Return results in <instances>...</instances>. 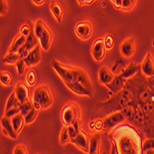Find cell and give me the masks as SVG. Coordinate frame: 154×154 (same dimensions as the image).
<instances>
[{"instance_id": "74e56055", "label": "cell", "mask_w": 154, "mask_h": 154, "mask_svg": "<svg viewBox=\"0 0 154 154\" xmlns=\"http://www.w3.org/2000/svg\"><path fill=\"white\" fill-rule=\"evenodd\" d=\"M18 53H19V54L20 55V57L24 59L25 57H28V54H29V53H30V50L28 49V47H27V45H26V44H25V45H23L19 49Z\"/></svg>"}, {"instance_id": "8992f818", "label": "cell", "mask_w": 154, "mask_h": 154, "mask_svg": "<svg viewBox=\"0 0 154 154\" xmlns=\"http://www.w3.org/2000/svg\"><path fill=\"white\" fill-rule=\"evenodd\" d=\"M127 117L124 115L122 111L116 112V113H113L112 115L106 116L103 120V130H110L116 127L117 125L123 123Z\"/></svg>"}, {"instance_id": "e0dca14e", "label": "cell", "mask_w": 154, "mask_h": 154, "mask_svg": "<svg viewBox=\"0 0 154 154\" xmlns=\"http://www.w3.org/2000/svg\"><path fill=\"white\" fill-rule=\"evenodd\" d=\"M115 77L116 76L113 74V72H112L110 69L105 66H102L99 69V81L101 84H103V85H104V86L108 85L109 83H111L112 81H113Z\"/></svg>"}, {"instance_id": "cb8c5ba5", "label": "cell", "mask_w": 154, "mask_h": 154, "mask_svg": "<svg viewBox=\"0 0 154 154\" xmlns=\"http://www.w3.org/2000/svg\"><path fill=\"white\" fill-rule=\"evenodd\" d=\"M38 43H40L35 32H34V28L32 29V32L27 36V40H26V45L28 47L30 51L34 49L37 45H38Z\"/></svg>"}, {"instance_id": "e575fe53", "label": "cell", "mask_w": 154, "mask_h": 154, "mask_svg": "<svg viewBox=\"0 0 154 154\" xmlns=\"http://www.w3.org/2000/svg\"><path fill=\"white\" fill-rule=\"evenodd\" d=\"M19 113H20V107H14V108L5 112V116H7L8 118H12V117L15 116L16 115H18Z\"/></svg>"}, {"instance_id": "52a82bcc", "label": "cell", "mask_w": 154, "mask_h": 154, "mask_svg": "<svg viewBox=\"0 0 154 154\" xmlns=\"http://www.w3.org/2000/svg\"><path fill=\"white\" fill-rule=\"evenodd\" d=\"M106 46L104 44V38H98L94 41L91 47V55L95 61L101 62L104 59L106 54Z\"/></svg>"}, {"instance_id": "5bb4252c", "label": "cell", "mask_w": 154, "mask_h": 154, "mask_svg": "<svg viewBox=\"0 0 154 154\" xmlns=\"http://www.w3.org/2000/svg\"><path fill=\"white\" fill-rule=\"evenodd\" d=\"M1 125H2V132L6 136L9 137L12 139H16L18 137L19 135L16 133L15 129H14L11 118H8L4 116L1 118Z\"/></svg>"}, {"instance_id": "7a4b0ae2", "label": "cell", "mask_w": 154, "mask_h": 154, "mask_svg": "<svg viewBox=\"0 0 154 154\" xmlns=\"http://www.w3.org/2000/svg\"><path fill=\"white\" fill-rule=\"evenodd\" d=\"M51 65L55 72L61 78L65 85L78 82L82 84L83 86H85L88 90L93 91L91 80L84 69L78 66H67L59 62L57 59H53Z\"/></svg>"}, {"instance_id": "8fae6325", "label": "cell", "mask_w": 154, "mask_h": 154, "mask_svg": "<svg viewBox=\"0 0 154 154\" xmlns=\"http://www.w3.org/2000/svg\"><path fill=\"white\" fill-rule=\"evenodd\" d=\"M141 72L148 79L154 77V59L149 52L146 54V57L141 65Z\"/></svg>"}, {"instance_id": "7c38bea8", "label": "cell", "mask_w": 154, "mask_h": 154, "mask_svg": "<svg viewBox=\"0 0 154 154\" xmlns=\"http://www.w3.org/2000/svg\"><path fill=\"white\" fill-rule=\"evenodd\" d=\"M41 48L42 46L40 45H37L34 49L31 50L29 54H28V57L24 58L25 62L27 63L28 66H37L38 64L41 63L42 61V53H41Z\"/></svg>"}, {"instance_id": "5b68a950", "label": "cell", "mask_w": 154, "mask_h": 154, "mask_svg": "<svg viewBox=\"0 0 154 154\" xmlns=\"http://www.w3.org/2000/svg\"><path fill=\"white\" fill-rule=\"evenodd\" d=\"M80 116H81L80 107L74 103H69L66 104L62 110V114H61L64 125H69L76 122H79Z\"/></svg>"}, {"instance_id": "9a60e30c", "label": "cell", "mask_w": 154, "mask_h": 154, "mask_svg": "<svg viewBox=\"0 0 154 154\" xmlns=\"http://www.w3.org/2000/svg\"><path fill=\"white\" fill-rule=\"evenodd\" d=\"M28 86L29 85H27L26 83L21 82V81L17 83V86L15 88V92L20 104L30 99V91H29V87Z\"/></svg>"}, {"instance_id": "f546056e", "label": "cell", "mask_w": 154, "mask_h": 154, "mask_svg": "<svg viewBox=\"0 0 154 154\" xmlns=\"http://www.w3.org/2000/svg\"><path fill=\"white\" fill-rule=\"evenodd\" d=\"M26 81L30 87H32L35 85V83L37 81V76H36V73L33 69H30V70L28 71V73L26 75Z\"/></svg>"}, {"instance_id": "2e32d148", "label": "cell", "mask_w": 154, "mask_h": 154, "mask_svg": "<svg viewBox=\"0 0 154 154\" xmlns=\"http://www.w3.org/2000/svg\"><path fill=\"white\" fill-rule=\"evenodd\" d=\"M69 90H70L74 94L79 96H84V97H92L93 91L88 90L85 86H83L80 83H71V84H66V85Z\"/></svg>"}, {"instance_id": "d4e9b609", "label": "cell", "mask_w": 154, "mask_h": 154, "mask_svg": "<svg viewBox=\"0 0 154 154\" xmlns=\"http://www.w3.org/2000/svg\"><path fill=\"white\" fill-rule=\"evenodd\" d=\"M20 101H19V99H18V97H17V95H16L15 91H14L11 93V95L8 97V101H7L5 112H6V111H8V110H10V109L14 108V107H20Z\"/></svg>"}, {"instance_id": "277c9868", "label": "cell", "mask_w": 154, "mask_h": 154, "mask_svg": "<svg viewBox=\"0 0 154 154\" xmlns=\"http://www.w3.org/2000/svg\"><path fill=\"white\" fill-rule=\"evenodd\" d=\"M34 32L40 42L42 49H44L45 51H48L51 48L54 36L46 23L44 20H38L34 25Z\"/></svg>"}, {"instance_id": "8d00e7d4", "label": "cell", "mask_w": 154, "mask_h": 154, "mask_svg": "<svg viewBox=\"0 0 154 154\" xmlns=\"http://www.w3.org/2000/svg\"><path fill=\"white\" fill-rule=\"evenodd\" d=\"M8 13V3L7 0H0V15L5 16Z\"/></svg>"}, {"instance_id": "b9f144b4", "label": "cell", "mask_w": 154, "mask_h": 154, "mask_svg": "<svg viewBox=\"0 0 154 154\" xmlns=\"http://www.w3.org/2000/svg\"><path fill=\"white\" fill-rule=\"evenodd\" d=\"M95 0H85V5L89 6V5H91Z\"/></svg>"}, {"instance_id": "ffe728a7", "label": "cell", "mask_w": 154, "mask_h": 154, "mask_svg": "<svg viewBox=\"0 0 154 154\" xmlns=\"http://www.w3.org/2000/svg\"><path fill=\"white\" fill-rule=\"evenodd\" d=\"M102 137L100 133H95L90 137V152L91 154L100 153V146H101Z\"/></svg>"}, {"instance_id": "f1b7e54d", "label": "cell", "mask_w": 154, "mask_h": 154, "mask_svg": "<svg viewBox=\"0 0 154 154\" xmlns=\"http://www.w3.org/2000/svg\"><path fill=\"white\" fill-rule=\"evenodd\" d=\"M39 110H37L34 106H33V108L32 109V111L30 112L29 114H28L27 116H25V122H26V124L27 125H30V124H32V123H33L35 120H36V118H37V116H38V115H39Z\"/></svg>"}, {"instance_id": "30bf717a", "label": "cell", "mask_w": 154, "mask_h": 154, "mask_svg": "<svg viewBox=\"0 0 154 154\" xmlns=\"http://www.w3.org/2000/svg\"><path fill=\"white\" fill-rule=\"evenodd\" d=\"M136 52V43L133 37L125 39L121 46H120V53L125 58H130L135 54Z\"/></svg>"}, {"instance_id": "60d3db41", "label": "cell", "mask_w": 154, "mask_h": 154, "mask_svg": "<svg viewBox=\"0 0 154 154\" xmlns=\"http://www.w3.org/2000/svg\"><path fill=\"white\" fill-rule=\"evenodd\" d=\"M46 2V0H32V3L36 6H42Z\"/></svg>"}, {"instance_id": "f35d334b", "label": "cell", "mask_w": 154, "mask_h": 154, "mask_svg": "<svg viewBox=\"0 0 154 154\" xmlns=\"http://www.w3.org/2000/svg\"><path fill=\"white\" fill-rule=\"evenodd\" d=\"M13 153L14 154H27L28 153V150H27V148L24 145L20 144L15 149H14Z\"/></svg>"}, {"instance_id": "484cf974", "label": "cell", "mask_w": 154, "mask_h": 154, "mask_svg": "<svg viewBox=\"0 0 154 154\" xmlns=\"http://www.w3.org/2000/svg\"><path fill=\"white\" fill-rule=\"evenodd\" d=\"M70 141H71V137H70V134H69L68 127H67V125H64V128H62L61 133H60L59 142L62 145H66V144L69 143Z\"/></svg>"}, {"instance_id": "4fadbf2b", "label": "cell", "mask_w": 154, "mask_h": 154, "mask_svg": "<svg viewBox=\"0 0 154 154\" xmlns=\"http://www.w3.org/2000/svg\"><path fill=\"white\" fill-rule=\"evenodd\" d=\"M128 79H125L124 77H122V75H117L115 77L114 80L112 81L111 83H109L108 85H106V87L115 94H117L119 92H121L125 87V84H127Z\"/></svg>"}, {"instance_id": "d6a6232c", "label": "cell", "mask_w": 154, "mask_h": 154, "mask_svg": "<svg viewBox=\"0 0 154 154\" xmlns=\"http://www.w3.org/2000/svg\"><path fill=\"white\" fill-rule=\"evenodd\" d=\"M142 149H143V153H145L149 149H154V137H149L146 139L143 142Z\"/></svg>"}, {"instance_id": "6da1fadb", "label": "cell", "mask_w": 154, "mask_h": 154, "mask_svg": "<svg viewBox=\"0 0 154 154\" xmlns=\"http://www.w3.org/2000/svg\"><path fill=\"white\" fill-rule=\"evenodd\" d=\"M114 143L112 153L138 154L143 153L141 137L137 129L131 125H124L116 128L109 136Z\"/></svg>"}, {"instance_id": "3957f363", "label": "cell", "mask_w": 154, "mask_h": 154, "mask_svg": "<svg viewBox=\"0 0 154 154\" xmlns=\"http://www.w3.org/2000/svg\"><path fill=\"white\" fill-rule=\"evenodd\" d=\"M32 103L33 106L39 111L48 109L53 105L54 97L50 88L47 85H40L34 90Z\"/></svg>"}, {"instance_id": "d6986e66", "label": "cell", "mask_w": 154, "mask_h": 154, "mask_svg": "<svg viewBox=\"0 0 154 154\" xmlns=\"http://www.w3.org/2000/svg\"><path fill=\"white\" fill-rule=\"evenodd\" d=\"M50 10L53 14V16L57 19L58 23H62L63 15H64V8L63 6L55 0H53L50 4Z\"/></svg>"}, {"instance_id": "603a6c76", "label": "cell", "mask_w": 154, "mask_h": 154, "mask_svg": "<svg viewBox=\"0 0 154 154\" xmlns=\"http://www.w3.org/2000/svg\"><path fill=\"white\" fill-rule=\"evenodd\" d=\"M20 59L21 57L18 52H8V54H7L3 58V63L6 65H16Z\"/></svg>"}, {"instance_id": "ac0fdd59", "label": "cell", "mask_w": 154, "mask_h": 154, "mask_svg": "<svg viewBox=\"0 0 154 154\" xmlns=\"http://www.w3.org/2000/svg\"><path fill=\"white\" fill-rule=\"evenodd\" d=\"M141 71V65H137L136 63H130L121 73L122 77H124L125 79H129L133 77H135L137 73Z\"/></svg>"}, {"instance_id": "83f0119b", "label": "cell", "mask_w": 154, "mask_h": 154, "mask_svg": "<svg viewBox=\"0 0 154 154\" xmlns=\"http://www.w3.org/2000/svg\"><path fill=\"white\" fill-rule=\"evenodd\" d=\"M33 108V103H32V100H28L26 101L25 103H21L20 105V114H22L24 116H27L28 114L30 113L32 111V109Z\"/></svg>"}, {"instance_id": "ba28073f", "label": "cell", "mask_w": 154, "mask_h": 154, "mask_svg": "<svg viewBox=\"0 0 154 154\" xmlns=\"http://www.w3.org/2000/svg\"><path fill=\"white\" fill-rule=\"evenodd\" d=\"M75 32H76V35L80 40L87 41L91 37L92 32H93L92 24L87 20L80 21L75 27Z\"/></svg>"}, {"instance_id": "4dcf8cb0", "label": "cell", "mask_w": 154, "mask_h": 154, "mask_svg": "<svg viewBox=\"0 0 154 154\" xmlns=\"http://www.w3.org/2000/svg\"><path fill=\"white\" fill-rule=\"evenodd\" d=\"M137 4V0H122V8L121 10L124 11H129Z\"/></svg>"}, {"instance_id": "836d02e7", "label": "cell", "mask_w": 154, "mask_h": 154, "mask_svg": "<svg viewBox=\"0 0 154 154\" xmlns=\"http://www.w3.org/2000/svg\"><path fill=\"white\" fill-rule=\"evenodd\" d=\"M16 66H17V70H18V74L20 76H22L24 73H25V70L28 66L27 63L25 62V60L23 58H21L17 64H16Z\"/></svg>"}, {"instance_id": "d590c367", "label": "cell", "mask_w": 154, "mask_h": 154, "mask_svg": "<svg viewBox=\"0 0 154 154\" xmlns=\"http://www.w3.org/2000/svg\"><path fill=\"white\" fill-rule=\"evenodd\" d=\"M32 29L33 28L32 27H31L29 24H23L21 27H20V34H23V35H25L26 37L29 35L31 32H32Z\"/></svg>"}, {"instance_id": "ab89813d", "label": "cell", "mask_w": 154, "mask_h": 154, "mask_svg": "<svg viewBox=\"0 0 154 154\" xmlns=\"http://www.w3.org/2000/svg\"><path fill=\"white\" fill-rule=\"evenodd\" d=\"M68 127V130H69V134H70V137H71V139H73V138H75L78 135H79V131L81 130H79V129H78V128H76L73 125H67Z\"/></svg>"}, {"instance_id": "1f68e13d", "label": "cell", "mask_w": 154, "mask_h": 154, "mask_svg": "<svg viewBox=\"0 0 154 154\" xmlns=\"http://www.w3.org/2000/svg\"><path fill=\"white\" fill-rule=\"evenodd\" d=\"M104 44L106 46L107 50H111L112 48H114L115 46V37L112 33H108L104 37Z\"/></svg>"}, {"instance_id": "7402d4cb", "label": "cell", "mask_w": 154, "mask_h": 154, "mask_svg": "<svg viewBox=\"0 0 154 154\" xmlns=\"http://www.w3.org/2000/svg\"><path fill=\"white\" fill-rule=\"evenodd\" d=\"M26 40H27V37L23 34H20L19 36H17L14 41L12 42V45L9 48V51L8 52H13V53H16L19 51V49L26 44Z\"/></svg>"}, {"instance_id": "9c48e42d", "label": "cell", "mask_w": 154, "mask_h": 154, "mask_svg": "<svg viewBox=\"0 0 154 154\" xmlns=\"http://www.w3.org/2000/svg\"><path fill=\"white\" fill-rule=\"evenodd\" d=\"M70 143L75 145L83 152L85 153L90 152V137L83 130H80L79 135L75 138L71 139Z\"/></svg>"}, {"instance_id": "7bdbcfd3", "label": "cell", "mask_w": 154, "mask_h": 154, "mask_svg": "<svg viewBox=\"0 0 154 154\" xmlns=\"http://www.w3.org/2000/svg\"><path fill=\"white\" fill-rule=\"evenodd\" d=\"M151 82H152V83L154 84V79H152V80H151Z\"/></svg>"}, {"instance_id": "44dd1931", "label": "cell", "mask_w": 154, "mask_h": 154, "mask_svg": "<svg viewBox=\"0 0 154 154\" xmlns=\"http://www.w3.org/2000/svg\"><path fill=\"white\" fill-rule=\"evenodd\" d=\"M11 120H12V124H13L14 129H15L16 133L19 135L21 132V130H22V128L24 127V125L26 124L25 116L22 114L19 113L18 115H16L14 117H12Z\"/></svg>"}, {"instance_id": "4316f807", "label": "cell", "mask_w": 154, "mask_h": 154, "mask_svg": "<svg viewBox=\"0 0 154 154\" xmlns=\"http://www.w3.org/2000/svg\"><path fill=\"white\" fill-rule=\"evenodd\" d=\"M12 81H13V78L9 72H8L6 70L1 71V74H0V82H1L3 86H5V87L11 86Z\"/></svg>"}]
</instances>
